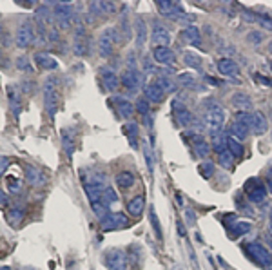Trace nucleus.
<instances>
[{
    "label": "nucleus",
    "mask_w": 272,
    "mask_h": 270,
    "mask_svg": "<svg viewBox=\"0 0 272 270\" xmlns=\"http://www.w3.org/2000/svg\"><path fill=\"white\" fill-rule=\"evenodd\" d=\"M225 122V114L218 104L209 102L205 104V112H204V127L210 133V136L221 133V125Z\"/></svg>",
    "instance_id": "1"
},
{
    "label": "nucleus",
    "mask_w": 272,
    "mask_h": 270,
    "mask_svg": "<svg viewBox=\"0 0 272 270\" xmlns=\"http://www.w3.org/2000/svg\"><path fill=\"white\" fill-rule=\"evenodd\" d=\"M58 106V91H57V80L55 76H49V78L44 82V107L49 116H55Z\"/></svg>",
    "instance_id": "2"
},
{
    "label": "nucleus",
    "mask_w": 272,
    "mask_h": 270,
    "mask_svg": "<svg viewBox=\"0 0 272 270\" xmlns=\"http://www.w3.org/2000/svg\"><path fill=\"white\" fill-rule=\"evenodd\" d=\"M116 42H118V29L116 27H105L104 31H102V35L98 37V53L104 58L111 56Z\"/></svg>",
    "instance_id": "3"
},
{
    "label": "nucleus",
    "mask_w": 272,
    "mask_h": 270,
    "mask_svg": "<svg viewBox=\"0 0 272 270\" xmlns=\"http://www.w3.org/2000/svg\"><path fill=\"white\" fill-rule=\"evenodd\" d=\"M53 15H55V20H57V26L60 29H69L71 24H73V7L66 2H57L53 5Z\"/></svg>",
    "instance_id": "4"
},
{
    "label": "nucleus",
    "mask_w": 272,
    "mask_h": 270,
    "mask_svg": "<svg viewBox=\"0 0 272 270\" xmlns=\"http://www.w3.org/2000/svg\"><path fill=\"white\" fill-rule=\"evenodd\" d=\"M245 252L254 263H258V265L263 267V269H269V267L272 265V256L269 254L267 250H265V247H262L260 243H247Z\"/></svg>",
    "instance_id": "5"
},
{
    "label": "nucleus",
    "mask_w": 272,
    "mask_h": 270,
    "mask_svg": "<svg viewBox=\"0 0 272 270\" xmlns=\"http://www.w3.org/2000/svg\"><path fill=\"white\" fill-rule=\"evenodd\" d=\"M127 254L120 249H109L105 250L104 254V263L109 270H126L127 269Z\"/></svg>",
    "instance_id": "6"
},
{
    "label": "nucleus",
    "mask_w": 272,
    "mask_h": 270,
    "mask_svg": "<svg viewBox=\"0 0 272 270\" xmlns=\"http://www.w3.org/2000/svg\"><path fill=\"white\" fill-rule=\"evenodd\" d=\"M129 67L124 71V74H122V84H124V87L129 91H138L140 89V85H141V74L140 71L136 69V64H135V60H133V56H129Z\"/></svg>",
    "instance_id": "7"
},
{
    "label": "nucleus",
    "mask_w": 272,
    "mask_h": 270,
    "mask_svg": "<svg viewBox=\"0 0 272 270\" xmlns=\"http://www.w3.org/2000/svg\"><path fill=\"white\" fill-rule=\"evenodd\" d=\"M35 26L31 22H22L16 29V46L18 48H29L35 42Z\"/></svg>",
    "instance_id": "8"
},
{
    "label": "nucleus",
    "mask_w": 272,
    "mask_h": 270,
    "mask_svg": "<svg viewBox=\"0 0 272 270\" xmlns=\"http://www.w3.org/2000/svg\"><path fill=\"white\" fill-rule=\"evenodd\" d=\"M245 192L249 200L252 203H263L265 202V198H267V189L256 180V178H252L245 183Z\"/></svg>",
    "instance_id": "9"
},
{
    "label": "nucleus",
    "mask_w": 272,
    "mask_h": 270,
    "mask_svg": "<svg viewBox=\"0 0 272 270\" xmlns=\"http://www.w3.org/2000/svg\"><path fill=\"white\" fill-rule=\"evenodd\" d=\"M129 225L127 221L126 214H122V212H116V214H107L105 217L100 219V227L102 230H116V228H124Z\"/></svg>",
    "instance_id": "10"
},
{
    "label": "nucleus",
    "mask_w": 272,
    "mask_h": 270,
    "mask_svg": "<svg viewBox=\"0 0 272 270\" xmlns=\"http://www.w3.org/2000/svg\"><path fill=\"white\" fill-rule=\"evenodd\" d=\"M171 111H173L174 118H176V122H178L180 125H183V127H189V125L194 122V116L191 114V111H189L187 107L183 106L180 100L171 102Z\"/></svg>",
    "instance_id": "11"
},
{
    "label": "nucleus",
    "mask_w": 272,
    "mask_h": 270,
    "mask_svg": "<svg viewBox=\"0 0 272 270\" xmlns=\"http://www.w3.org/2000/svg\"><path fill=\"white\" fill-rule=\"evenodd\" d=\"M151 42L156 46V48H167V44L171 42V35L163 26L160 24H154L151 33Z\"/></svg>",
    "instance_id": "12"
},
{
    "label": "nucleus",
    "mask_w": 272,
    "mask_h": 270,
    "mask_svg": "<svg viewBox=\"0 0 272 270\" xmlns=\"http://www.w3.org/2000/svg\"><path fill=\"white\" fill-rule=\"evenodd\" d=\"M100 78H102V84L105 85L107 91L118 89V76H116L115 69L107 67V65L100 67Z\"/></svg>",
    "instance_id": "13"
},
{
    "label": "nucleus",
    "mask_w": 272,
    "mask_h": 270,
    "mask_svg": "<svg viewBox=\"0 0 272 270\" xmlns=\"http://www.w3.org/2000/svg\"><path fill=\"white\" fill-rule=\"evenodd\" d=\"M218 71L223 76H229V78H238L240 76V65L236 64L232 58H221L218 62Z\"/></svg>",
    "instance_id": "14"
},
{
    "label": "nucleus",
    "mask_w": 272,
    "mask_h": 270,
    "mask_svg": "<svg viewBox=\"0 0 272 270\" xmlns=\"http://www.w3.org/2000/svg\"><path fill=\"white\" fill-rule=\"evenodd\" d=\"M7 96H9V106H11V111L15 116H18L22 111V95H20V89L16 85H9L7 87Z\"/></svg>",
    "instance_id": "15"
},
{
    "label": "nucleus",
    "mask_w": 272,
    "mask_h": 270,
    "mask_svg": "<svg viewBox=\"0 0 272 270\" xmlns=\"http://www.w3.org/2000/svg\"><path fill=\"white\" fill-rule=\"evenodd\" d=\"M113 104H115L116 111H118V114H120L122 118H126V120H129V118L133 116V111H135V107H133V104L127 98H122V96H115L113 98Z\"/></svg>",
    "instance_id": "16"
},
{
    "label": "nucleus",
    "mask_w": 272,
    "mask_h": 270,
    "mask_svg": "<svg viewBox=\"0 0 272 270\" xmlns=\"http://www.w3.org/2000/svg\"><path fill=\"white\" fill-rule=\"evenodd\" d=\"M269 129V123H267V118L263 116L262 112H252V123H251V131L256 136H262V134L267 133Z\"/></svg>",
    "instance_id": "17"
},
{
    "label": "nucleus",
    "mask_w": 272,
    "mask_h": 270,
    "mask_svg": "<svg viewBox=\"0 0 272 270\" xmlns=\"http://www.w3.org/2000/svg\"><path fill=\"white\" fill-rule=\"evenodd\" d=\"M158 7L162 11V15L169 16V18H183V11L176 2H158Z\"/></svg>",
    "instance_id": "18"
},
{
    "label": "nucleus",
    "mask_w": 272,
    "mask_h": 270,
    "mask_svg": "<svg viewBox=\"0 0 272 270\" xmlns=\"http://www.w3.org/2000/svg\"><path fill=\"white\" fill-rule=\"evenodd\" d=\"M152 56H154V62L162 65H169L174 62V53L169 48H154Z\"/></svg>",
    "instance_id": "19"
},
{
    "label": "nucleus",
    "mask_w": 272,
    "mask_h": 270,
    "mask_svg": "<svg viewBox=\"0 0 272 270\" xmlns=\"http://www.w3.org/2000/svg\"><path fill=\"white\" fill-rule=\"evenodd\" d=\"M232 106L236 109H240V112H249L252 109L251 96L245 95V93H236V95H232Z\"/></svg>",
    "instance_id": "20"
},
{
    "label": "nucleus",
    "mask_w": 272,
    "mask_h": 270,
    "mask_svg": "<svg viewBox=\"0 0 272 270\" xmlns=\"http://www.w3.org/2000/svg\"><path fill=\"white\" fill-rule=\"evenodd\" d=\"M135 29H136V48H143L147 37V26L141 16H136L135 18Z\"/></svg>",
    "instance_id": "21"
},
{
    "label": "nucleus",
    "mask_w": 272,
    "mask_h": 270,
    "mask_svg": "<svg viewBox=\"0 0 272 270\" xmlns=\"http://www.w3.org/2000/svg\"><path fill=\"white\" fill-rule=\"evenodd\" d=\"M26 181L33 187H40L44 183V176L42 172L33 167V165H26Z\"/></svg>",
    "instance_id": "22"
},
{
    "label": "nucleus",
    "mask_w": 272,
    "mask_h": 270,
    "mask_svg": "<svg viewBox=\"0 0 272 270\" xmlns=\"http://www.w3.org/2000/svg\"><path fill=\"white\" fill-rule=\"evenodd\" d=\"M124 133H126L127 140H129V145L133 149H138V136H140V127H138V123L135 122H129L124 127Z\"/></svg>",
    "instance_id": "23"
},
{
    "label": "nucleus",
    "mask_w": 272,
    "mask_h": 270,
    "mask_svg": "<svg viewBox=\"0 0 272 270\" xmlns=\"http://www.w3.org/2000/svg\"><path fill=\"white\" fill-rule=\"evenodd\" d=\"M35 62L40 69H46V71H53V69H57V60L53 58L51 54L47 53H37L35 54Z\"/></svg>",
    "instance_id": "24"
},
{
    "label": "nucleus",
    "mask_w": 272,
    "mask_h": 270,
    "mask_svg": "<svg viewBox=\"0 0 272 270\" xmlns=\"http://www.w3.org/2000/svg\"><path fill=\"white\" fill-rule=\"evenodd\" d=\"M229 232L232 238H238V236H245L252 230V225L249 221H234L232 225H229Z\"/></svg>",
    "instance_id": "25"
},
{
    "label": "nucleus",
    "mask_w": 272,
    "mask_h": 270,
    "mask_svg": "<svg viewBox=\"0 0 272 270\" xmlns=\"http://www.w3.org/2000/svg\"><path fill=\"white\" fill-rule=\"evenodd\" d=\"M182 37L187 40L191 46H194V48H200V44H202V38H200V29L194 26H187L185 29H183Z\"/></svg>",
    "instance_id": "26"
},
{
    "label": "nucleus",
    "mask_w": 272,
    "mask_h": 270,
    "mask_svg": "<svg viewBox=\"0 0 272 270\" xmlns=\"http://www.w3.org/2000/svg\"><path fill=\"white\" fill-rule=\"evenodd\" d=\"M163 96H165L163 89L158 84H154V82H152V84H149L145 87V98L149 102H156V104H158V102L163 100Z\"/></svg>",
    "instance_id": "27"
},
{
    "label": "nucleus",
    "mask_w": 272,
    "mask_h": 270,
    "mask_svg": "<svg viewBox=\"0 0 272 270\" xmlns=\"http://www.w3.org/2000/svg\"><path fill=\"white\" fill-rule=\"evenodd\" d=\"M62 145H64V153L68 154V156H71L74 151V129H64Z\"/></svg>",
    "instance_id": "28"
},
{
    "label": "nucleus",
    "mask_w": 272,
    "mask_h": 270,
    "mask_svg": "<svg viewBox=\"0 0 272 270\" xmlns=\"http://www.w3.org/2000/svg\"><path fill=\"white\" fill-rule=\"evenodd\" d=\"M116 185L120 189H131L135 185V174L129 172V170H124V172H118L116 174Z\"/></svg>",
    "instance_id": "29"
},
{
    "label": "nucleus",
    "mask_w": 272,
    "mask_h": 270,
    "mask_svg": "<svg viewBox=\"0 0 272 270\" xmlns=\"http://www.w3.org/2000/svg\"><path fill=\"white\" fill-rule=\"evenodd\" d=\"M143 207H145V198L136 196V198H133L131 202L127 203V211H129L131 216H140L141 212H143Z\"/></svg>",
    "instance_id": "30"
},
{
    "label": "nucleus",
    "mask_w": 272,
    "mask_h": 270,
    "mask_svg": "<svg viewBox=\"0 0 272 270\" xmlns=\"http://www.w3.org/2000/svg\"><path fill=\"white\" fill-rule=\"evenodd\" d=\"M229 131H230V136L236 138L238 142H243V140L249 136V129H247L245 125H241L240 122H236V120H234V123L230 125Z\"/></svg>",
    "instance_id": "31"
},
{
    "label": "nucleus",
    "mask_w": 272,
    "mask_h": 270,
    "mask_svg": "<svg viewBox=\"0 0 272 270\" xmlns=\"http://www.w3.org/2000/svg\"><path fill=\"white\" fill-rule=\"evenodd\" d=\"M227 149H229L230 154H232L234 158H241V156H243V145H241L236 138L227 136Z\"/></svg>",
    "instance_id": "32"
},
{
    "label": "nucleus",
    "mask_w": 272,
    "mask_h": 270,
    "mask_svg": "<svg viewBox=\"0 0 272 270\" xmlns=\"http://www.w3.org/2000/svg\"><path fill=\"white\" fill-rule=\"evenodd\" d=\"M100 202L104 203L105 207H109L111 203H116V202H118V194H116L115 189H111V187H105L104 191H102V198H100Z\"/></svg>",
    "instance_id": "33"
},
{
    "label": "nucleus",
    "mask_w": 272,
    "mask_h": 270,
    "mask_svg": "<svg viewBox=\"0 0 272 270\" xmlns=\"http://www.w3.org/2000/svg\"><path fill=\"white\" fill-rule=\"evenodd\" d=\"M154 84H158L163 89V93H174L176 91V84L169 76H156Z\"/></svg>",
    "instance_id": "34"
},
{
    "label": "nucleus",
    "mask_w": 272,
    "mask_h": 270,
    "mask_svg": "<svg viewBox=\"0 0 272 270\" xmlns=\"http://www.w3.org/2000/svg\"><path fill=\"white\" fill-rule=\"evenodd\" d=\"M183 64L187 65V67L200 69L202 67V58L196 56L194 53H191V51H187V53H183Z\"/></svg>",
    "instance_id": "35"
},
{
    "label": "nucleus",
    "mask_w": 272,
    "mask_h": 270,
    "mask_svg": "<svg viewBox=\"0 0 272 270\" xmlns=\"http://www.w3.org/2000/svg\"><path fill=\"white\" fill-rule=\"evenodd\" d=\"M212 149H214L218 154L227 151V136L225 134L220 133V134H216V136H212Z\"/></svg>",
    "instance_id": "36"
},
{
    "label": "nucleus",
    "mask_w": 272,
    "mask_h": 270,
    "mask_svg": "<svg viewBox=\"0 0 272 270\" xmlns=\"http://www.w3.org/2000/svg\"><path fill=\"white\" fill-rule=\"evenodd\" d=\"M218 162H220V165L223 167V169H232V163H234V156L230 154V151L227 149V151H223V153L218 154Z\"/></svg>",
    "instance_id": "37"
},
{
    "label": "nucleus",
    "mask_w": 272,
    "mask_h": 270,
    "mask_svg": "<svg viewBox=\"0 0 272 270\" xmlns=\"http://www.w3.org/2000/svg\"><path fill=\"white\" fill-rule=\"evenodd\" d=\"M22 217H24V211H22L20 207H13L9 212H7V221L11 225H18L22 221Z\"/></svg>",
    "instance_id": "38"
},
{
    "label": "nucleus",
    "mask_w": 272,
    "mask_h": 270,
    "mask_svg": "<svg viewBox=\"0 0 272 270\" xmlns=\"http://www.w3.org/2000/svg\"><path fill=\"white\" fill-rule=\"evenodd\" d=\"M194 151H196V154H198L200 158H205V156L209 154L210 147L202 140V138H194Z\"/></svg>",
    "instance_id": "39"
},
{
    "label": "nucleus",
    "mask_w": 272,
    "mask_h": 270,
    "mask_svg": "<svg viewBox=\"0 0 272 270\" xmlns=\"http://www.w3.org/2000/svg\"><path fill=\"white\" fill-rule=\"evenodd\" d=\"M198 170H200V174H202L205 180H207V178H210V176L214 174V165L210 163V162H205V163L200 165Z\"/></svg>",
    "instance_id": "40"
},
{
    "label": "nucleus",
    "mask_w": 272,
    "mask_h": 270,
    "mask_svg": "<svg viewBox=\"0 0 272 270\" xmlns=\"http://www.w3.org/2000/svg\"><path fill=\"white\" fill-rule=\"evenodd\" d=\"M91 207H93V212L98 216V219H102V217H105L107 214H109V211H107V207L104 205L102 202L98 203H91Z\"/></svg>",
    "instance_id": "41"
},
{
    "label": "nucleus",
    "mask_w": 272,
    "mask_h": 270,
    "mask_svg": "<svg viewBox=\"0 0 272 270\" xmlns=\"http://www.w3.org/2000/svg\"><path fill=\"white\" fill-rule=\"evenodd\" d=\"M256 22L263 27V29L272 31V18L269 15H256Z\"/></svg>",
    "instance_id": "42"
},
{
    "label": "nucleus",
    "mask_w": 272,
    "mask_h": 270,
    "mask_svg": "<svg viewBox=\"0 0 272 270\" xmlns=\"http://www.w3.org/2000/svg\"><path fill=\"white\" fill-rule=\"evenodd\" d=\"M178 82H180L182 85H185V87H194V84H196V80H194L189 73L178 74Z\"/></svg>",
    "instance_id": "43"
},
{
    "label": "nucleus",
    "mask_w": 272,
    "mask_h": 270,
    "mask_svg": "<svg viewBox=\"0 0 272 270\" xmlns=\"http://www.w3.org/2000/svg\"><path fill=\"white\" fill-rule=\"evenodd\" d=\"M136 111L140 112L141 116H147V114H149V102L138 100L136 102Z\"/></svg>",
    "instance_id": "44"
},
{
    "label": "nucleus",
    "mask_w": 272,
    "mask_h": 270,
    "mask_svg": "<svg viewBox=\"0 0 272 270\" xmlns=\"http://www.w3.org/2000/svg\"><path fill=\"white\" fill-rule=\"evenodd\" d=\"M151 223L152 227H154V230H156V238L162 239V227H160V223H158V217L156 214H154V211H151Z\"/></svg>",
    "instance_id": "45"
},
{
    "label": "nucleus",
    "mask_w": 272,
    "mask_h": 270,
    "mask_svg": "<svg viewBox=\"0 0 272 270\" xmlns=\"http://www.w3.org/2000/svg\"><path fill=\"white\" fill-rule=\"evenodd\" d=\"M7 187H9V191L13 192V194H20L22 191V185H20V181H16V180H7Z\"/></svg>",
    "instance_id": "46"
},
{
    "label": "nucleus",
    "mask_w": 272,
    "mask_h": 270,
    "mask_svg": "<svg viewBox=\"0 0 272 270\" xmlns=\"http://www.w3.org/2000/svg\"><path fill=\"white\" fill-rule=\"evenodd\" d=\"M100 4H102V11H104V15H113V13L116 11V5L113 4V2H104V0H102Z\"/></svg>",
    "instance_id": "47"
},
{
    "label": "nucleus",
    "mask_w": 272,
    "mask_h": 270,
    "mask_svg": "<svg viewBox=\"0 0 272 270\" xmlns=\"http://www.w3.org/2000/svg\"><path fill=\"white\" fill-rule=\"evenodd\" d=\"M247 40H249V42L251 44H254V46H256V44H260L263 40V35L260 31H252V33H249V37H247Z\"/></svg>",
    "instance_id": "48"
},
{
    "label": "nucleus",
    "mask_w": 272,
    "mask_h": 270,
    "mask_svg": "<svg viewBox=\"0 0 272 270\" xmlns=\"http://www.w3.org/2000/svg\"><path fill=\"white\" fill-rule=\"evenodd\" d=\"M9 167V158H5V156H0V178L4 176V172L7 170Z\"/></svg>",
    "instance_id": "49"
},
{
    "label": "nucleus",
    "mask_w": 272,
    "mask_h": 270,
    "mask_svg": "<svg viewBox=\"0 0 272 270\" xmlns=\"http://www.w3.org/2000/svg\"><path fill=\"white\" fill-rule=\"evenodd\" d=\"M16 65L20 69H26V71H31V67H29V60L26 58V56H20V58L16 60Z\"/></svg>",
    "instance_id": "50"
},
{
    "label": "nucleus",
    "mask_w": 272,
    "mask_h": 270,
    "mask_svg": "<svg viewBox=\"0 0 272 270\" xmlns=\"http://www.w3.org/2000/svg\"><path fill=\"white\" fill-rule=\"evenodd\" d=\"M143 151H145V160H147V167H149V170H152V153L149 147H143Z\"/></svg>",
    "instance_id": "51"
},
{
    "label": "nucleus",
    "mask_w": 272,
    "mask_h": 270,
    "mask_svg": "<svg viewBox=\"0 0 272 270\" xmlns=\"http://www.w3.org/2000/svg\"><path fill=\"white\" fill-rule=\"evenodd\" d=\"M241 16H243V18H245L247 22H256V16H252L251 11H247V9H243V13H241Z\"/></svg>",
    "instance_id": "52"
},
{
    "label": "nucleus",
    "mask_w": 272,
    "mask_h": 270,
    "mask_svg": "<svg viewBox=\"0 0 272 270\" xmlns=\"http://www.w3.org/2000/svg\"><path fill=\"white\" fill-rule=\"evenodd\" d=\"M185 216H187V223H189V225H194V223H196L193 211H185Z\"/></svg>",
    "instance_id": "53"
},
{
    "label": "nucleus",
    "mask_w": 272,
    "mask_h": 270,
    "mask_svg": "<svg viewBox=\"0 0 272 270\" xmlns=\"http://www.w3.org/2000/svg\"><path fill=\"white\" fill-rule=\"evenodd\" d=\"M5 203H7V196H5L4 191L0 189V205H5Z\"/></svg>",
    "instance_id": "54"
},
{
    "label": "nucleus",
    "mask_w": 272,
    "mask_h": 270,
    "mask_svg": "<svg viewBox=\"0 0 272 270\" xmlns=\"http://www.w3.org/2000/svg\"><path fill=\"white\" fill-rule=\"evenodd\" d=\"M267 189L272 192V174H269V176H267Z\"/></svg>",
    "instance_id": "55"
},
{
    "label": "nucleus",
    "mask_w": 272,
    "mask_h": 270,
    "mask_svg": "<svg viewBox=\"0 0 272 270\" xmlns=\"http://www.w3.org/2000/svg\"><path fill=\"white\" fill-rule=\"evenodd\" d=\"M269 51H271V53H272V42L269 44Z\"/></svg>",
    "instance_id": "56"
},
{
    "label": "nucleus",
    "mask_w": 272,
    "mask_h": 270,
    "mask_svg": "<svg viewBox=\"0 0 272 270\" xmlns=\"http://www.w3.org/2000/svg\"><path fill=\"white\" fill-rule=\"evenodd\" d=\"M269 216H271V225H272V209H271V214H269Z\"/></svg>",
    "instance_id": "57"
},
{
    "label": "nucleus",
    "mask_w": 272,
    "mask_h": 270,
    "mask_svg": "<svg viewBox=\"0 0 272 270\" xmlns=\"http://www.w3.org/2000/svg\"><path fill=\"white\" fill-rule=\"evenodd\" d=\"M0 270H11V269H7V267H2V269H0Z\"/></svg>",
    "instance_id": "58"
},
{
    "label": "nucleus",
    "mask_w": 272,
    "mask_h": 270,
    "mask_svg": "<svg viewBox=\"0 0 272 270\" xmlns=\"http://www.w3.org/2000/svg\"><path fill=\"white\" fill-rule=\"evenodd\" d=\"M265 270H272V265H271V267H269V269H265Z\"/></svg>",
    "instance_id": "59"
},
{
    "label": "nucleus",
    "mask_w": 272,
    "mask_h": 270,
    "mask_svg": "<svg viewBox=\"0 0 272 270\" xmlns=\"http://www.w3.org/2000/svg\"><path fill=\"white\" fill-rule=\"evenodd\" d=\"M271 69H272V62H271Z\"/></svg>",
    "instance_id": "60"
}]
</instances>
